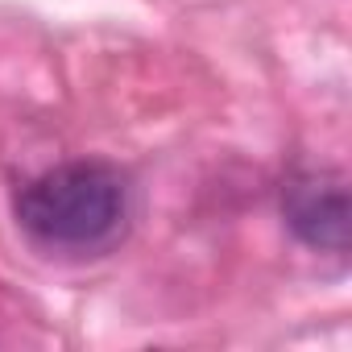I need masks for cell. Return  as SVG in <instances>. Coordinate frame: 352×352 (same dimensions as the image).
Returning <instances> with one entry per match:
<instances>
[{"label": "cell", "mask_w": 352, "mask_h": 352, "mask_svg": "<svg viewBox=\"0 0 352 352\" xmlns=\"http://www.w3.org/2000/svg\"><path fill=\"white\" fill-rule=\"evenodd\" d=\"M17 220L50 249H100L124 228V183L100 162H67L21 191Z\"/></svg>", "instance_id": "cell-1"}, {"label": "cell", "mask_w": 352, "mask_h": 352, "mask_svg": "<svg viewBox=\"0 0 352 352\" xmlns=\"http://www.w3.org/2000/svg\"><path fill=\"white\" fill-rule=\"evenodd\" d=\"M286 224L315 249H348V187L340 174L319 170L286 187Z\"/></svg>", "instance_id": "cell-2"}]
</instances>
